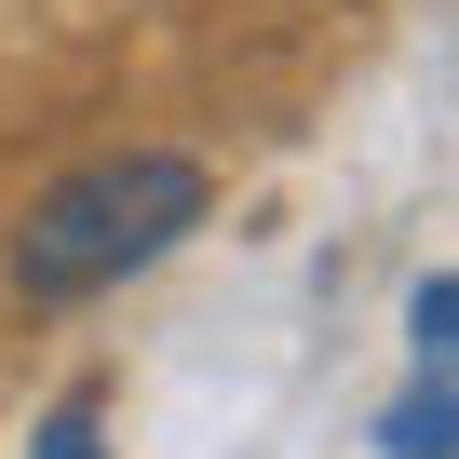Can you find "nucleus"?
<instances>
[{
	"label": "nucleus",
	"mask_w": 459,
	"mask_h": 459,
	"mask_svg": "<svg viewBox=\"0 0 459 459\" xmlns=\"http://www.w3.org/2000/svg\"><path fill=\"white\" fill-rule=\"evenodd\" d=\"M405 338H419V365H432V378H459V271H432V284L405 298Z\"/></svg>",
	"instance_id": "3"
},
{
	"label": "nucleus",
	"mask_w": 459,
	"mask_h": 459,
	"mask_svg": "<svg viewBox=\"0 0 459 459\" xmlns=\"http://www.w3.org/2000/svg\"><path fill=\"white\" fill-rule=\"evenodd\" d=\"M176 230H203V162H176V149L82 162L68 189H41V203L14 216V284H28V298H95V284L149 271Z\"/></svg>",
	"instance_id": "1"
},
{
	"label": "nucleus",
	"mask_w": 459,
	"mask_h": 459,
	"mask_svg": "<svg viewBox=\"0 0 459 459\" xmlns=\"http://www.w3.org/2000/svg\"><path fill=\"white\" fill-rule=\"evenodd\" d=\"M41 459H108V432H95V405H68V419H41Z\"/></svg>",
	"instance_id": "4"
},
{
	"label": "nucleus",
	"mask_w": 459,
	"mask_h": 459,
	"mask_svg": "<svg viewBox=\"0 0 459 459\" xmlns=\"http://www.w3.org/2000/svg\"><path fill=\"white\" fill-rule=\"evenodd\" d=\"M378 459H459V378H419L378 405Z\"/></svg>",
	"instance_id": "2"
}]
</instances>
